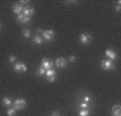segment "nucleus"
Here are the masks:
<instances>
[{
  "instance_id": "nucleus-1",
  "label": "nucleus",
  "mask_w": 121,
  "mask_h": 116,
  "mask_svg": "<svg viewBox=\"0 0 121 116\" xmlns=\"http://www.w3.org/2000/svg\"><path fill=\"white\" fill-rule=\"evenodd\" d=\"M27 105V101L25 100V99H23V98H18V99H16L15 101H14V103H13V107L15 110H23V109H25V107Z\"/></svg>"
},
{
  "instance_id": "nucleus-2",
  "label": "nucleus",
  "mask_w": 121,
  "mask_h": 116,
  "mask_svg": "<svg viewBox=\"0 0 121 116\" xmlns=\"http://www.w3.org/2000/svg\"><path fill=\"white\" fill-rule=\"evenodd\" d=\"M101 68L104 70H114L115 69V65L112 64V60L107 59V60H102L101 61Z\"/></svg>"
},
{
  "instance_id": "nucleus-3",
  "label": "nucleus",
  "mask_w": 121,
  "mask_h": 116,
  "mask_svg": "<svg viewBox=\"0 0 121 116\" xmlns=\"http://www.w3.org/2000/svg\"><path fill=\"white\" fill-rule=\"evenodd\" d=\"M13 68H14V70H15L16 72H18V73L26 72V71L28 70L27 66H26L24 62H15V65H14Z\"/></svg>"
},
{
  "instance_id": "nucleus-4",
  "label": "nucleus",
  "mask_w": 121,
  "mask_h": 116,
  "mask_svg": "<svg viewBox=\"0 0 121 116\" xmlns=\"http://www.w3.org/2000/svg\"><path fill=\"white\" fill-rule=\"evenodd\" d=\"M42 36H43V38L45 39L46 41H52L54 38V36H55V31L52 29H48V30H44V31H42Z\"/></svg>"
},
{
  "instance_id": "nucleus-5",
  "label": "nucleus",
  "mask_w": 121,
  "mask_h": 116,
  "mask_svg": "<svg viewBox=\"0 0 121 116\" xmlns=\"http://www.w3.org/2000/svg\"><path fill=\"white\" fill-rule=\"evenodd\" d=\"M56 73H57V72H56L54 69H50V70L46 71L45 75H46V79H47L48 82H50V83L55 82V81H56Z\"/></svg>"
},
{
  "instance_id": "nucleus-6",
  "label": "nucleus",
  "mask_w": 121,
  "mask_h": 116,
  "mask_svg": "<svg viewBox=\"0 0 121 116\" xmlns=\"http://www.w3.org/2000/svg\"><path fill=\"white\" fill-rule=\"evenodd\" d=\"M92 40V37L89 33H82L79 37V42L82 44H89Z\"/></svg>"
},
{
  "instance_id": "nucleus-7",
  "label": "nucleus",
  "mask_w": 121,
  "mask_h": 116,
  "mask_svg": "<svg viewBox=\"0 0 121 116\" xmlns=\"http://www.w3.org/2000/svg\"><path fill=\"white\" fill-rule=\"evenodd\" d=\"M54 65L58 68H65L66 65H68V60L65 58H57L54 62Z\"/></svg>"
},
{
  "instance_id": "nucleus-8",
  "label": "nucleus",
  "mask_w": 121,
  "mask_h": 116,
  "mask_svg": "<svg viewBox=\"0 0 121 116\" xmlns=\"http://www.w3.org/2000/svg\"><path fill=\"white\" fill-rule=\"evenodd\" d=\"M53 66H54V62H52L50 60L46 59V58H44V59L42 60V62H41V67L45 69L46 71L50 70V69H53Z\"/></svg>"
},
{
  "instance_id": "nucleus-9",
  "label": "nucleus",
  "mask_w": 121,
  "mask_h": 116,
  "mask_svg": "<svg viewBox=\"0 0 121 116\" xmlns=\"http://www.w3.org/2000/svg\"><path fill=\"white\" fill-rule=\"evenodd\" d=\"M33 13H34V9L32 7H30L29 5H27V7L23 8V14L25 16H30V17H32Z\"/></svg>"
},
{
  "instance_id": "nucleus-10",
  "label": "nucleus",
  "mask_w": 121,
  "mask_h": 116,
  "mask_svg": "<svg viewBox=\"0 0 121 116\" xmlns=\"http://www.w3.org/2000/svg\"><path fill=\"white\" fill-rule=\"evenodd\" d=\"M105 56H107L108 58H109V60H116L117 59L116 52H114V51H112V50H106Z\"/></svg>"
},
{
  "instance_id": "nucleus-11",
  "label": "nucleus",
  "mask_w": 121,
  "mask_h": 116,
  "mask_svg": "<svg viewBox=\"0 0 121 116\" xmlns=\"http://www.w3.org/2000/svg\"><path fill=\"white\" fill-rule=\"evenodd\" d=\"M112 116H121V107L119 104L114 105L112 110Z\"/></svg>"
},
{
  "instance_id": "nucleus-12",
  "label": "nucleus",
  "mask_w": 121,
  "mask_h": 116,
  "mask_svg": "<svg viewBox=\"0 0 121 116\" xmlns=\"http://www.w3.org/2000/svg\"><path fill=\"white\" fill-rule=\"evenodd\" d=\"M13 12L15 14H17V15H18V14H22V12H23V7H22L21 5H18V3H17V5H13Z\"/></svg>"
},
{
  "instance_id": "nucleus-13",
  "label": "nucleus",
  "mask_w": 121,
  "mask_h": 116,
  "mask_svg": "<svg viewBox=\"0 0 121 116\" xmlns=\"http://www.w3.org/2000/svg\"><path fill=\"white\" fill-rule=\"evenodd\" d=\"M32 42H33V43H35V44L41 45V44L43 43V39H42L40 36H34L33 39H32Z\"/></svg>"
},
{
  "instance_id": "nucleus-14",
  "label": "nucleus",
  "mask_w": 121,
  "mask_h": 116,
  "mask_svg": "<svg viewBox=\"0 0 121 116\" xmlns=\"http://www.w3.org/2000/svg\"><path fill=\"white\" fill-rule=\"evenodd\" d=\"M90 115V111L89 109H82L79 112H78V116H89Z\"/></svg>"
},
{
  "instance_id": "nucleus-15",
  "label": "nucleus",
  "mask_w": 121,
  "mask_h": 116,
  "mask_svg": "<svg viewBox=\"0 0 121 116\" xmlns=\"http://www.w3.org/2000/svg\"><path fill=\"white\" fill-rule=\"evenodd\" d=\"M2 103H3L4 107H10V105L12 104V101H11V99H10L9 97H4V98L2 99Z\"/></svg>"
},
{
  "instance_id": "nucleus-16",
  "label": "nucleus",
  "mask_w": 121,
  "mask_h": 116,
  "mask_svg": "<svg viewBox=\"0 0 121 116\" xmlns=\"http://www.w3.org/2000/svg\"><path fill=\"white\" fill-rule=\"evenodd\" d=\"M45 73H46V70L44 68H42V67H40V68L38 69V71H37L38 76H43V75H45Z\"/></svg>"
},
{
  "instance_id": "nucleus-17",
  "label": "nucleus",
  "mask_w": 121,
  "mask_h": 116,
  "mask_svg": "<svg viewBox=\"0 0 121 116\" xmlns=\"http://www.w3.org/2000/svg\"><path fill=\"white\" fill-rule=\"evenodd\" d=\"M15 114H16V110L14 109V107H11V109H9L7 111L8 116H15Z\"/></svg>"
},
{
  "instance_id": "nucleus-18",
  "label": "nucleus",
  "mask_w": 121,
  "mask_h": 116,
  "mask_svg": "<svg viewBox=\"0 0 121 116\" xmlns=\"http://www.w3.org/2000/svg\"><path fill=\"white\" fill-rule=\"evenodd\" d=\"M23 36H24V38L28 39V38H30V36H31V32H30L29 29H24L23 30Z\"/></svg>"
},
{
  "instance_id": "nucleus-19",
  "label": "nucleus",
  "mask_w": 121,
  "mask_h": 116,
  "mask_svg": "<svg viewBox=\"0 0 121 116\" xmlns=\"http://www.w3.org/2000/svg\"><path fill=\"white\" fill-rule=\"evenodd\" d=\"M82 100H84V102H86V103H88V104H90L91 103V98H90V96H88V95H85L84 97H82Z\"/></svg>"
},
{
  "instance_id": "nucleus-20",
  "label": "nucleus",
  "mask_w": 121,
  "mask_h": 116,
  "mask_svg": "<svg viewBox=\"0 0 121 116\" xmlns=\"http://www.w3.org/2000/svg\"><path fill=\"white\" fill-rule=\"evenodd\" d=\"M30 21H31V17H30V16L24 15V19H23V22H22V24H28V23H30Z\"/></svg>"
},
{
  "instance_id": "nucleus-21",
  "label": "nucleus",
  "mask_w": 121,
  "mask_h": 116,
  "mask_svg": "<svg viewBox=\"0 0 121 116\" xmlns=\"http://www.w3.org/2000/svg\"><path fill=\"white\" fill-rule=\"evenodd\" d=\"M79 107H82V109H85V110H86V109H89L90 105L88 104V103H86V102H80V103H79Z\"/></svg>"
},
{
  "instance_id": "nucleus-22",
  "label": "nucleus",
  "mask_w": 121,
  "mask_h": 116,
  "mask_svg": "<svg viewBox=\"0 0 121 116\" xmlns=\"http://www.w3.org/2000/svg\"><path fill=\"white\" fill-rule=\"evenodd\" d=\"M15 61H16V57L14 56V55H10V57H9L10 64H15Z\"/></svg>"
},
{
  "instance_id": "nucleus-23",
  "label": "nucleus",
  "mask_w": 121,
  "mask_h": 116,
  "mask_svg": "<svg viewBox=\"0 0 121 116\" xmlns=\"http://www.w3.org/2000/svg\"><path fill=\"white\" fill-rule=\"evenodd\" d=\"M17 21L19 22V23H22V22H23V19H24V14L22 13V14H18V15H17Z\"/></svg>"
},
{
  "instance_id": "nucleus-24",
  "label": "nucleus",
  "mask_w": 121,
  "mask_h": 116,
  "mask_svg": "<svg viewBox=\"0 0 121 116\" xmlns=\"http://www.w3.org/2000/svg\"><path fill=\"white\" fill-rule=\"evenodd\" d=\"M75 59H76V57L74 56V55H71V56L69 57V61L70 62H74L75 61Z\"/></svg>"
},
{
  "instance_id": "nucleus-25",
  "label": "nucleus",
  "mask_w": 121,
  "mask_h": 116,
  "mask_svg": "<svg viewBox=\"0 0 121 116\" xmlns=\"http://www.w3.org/2000/svg\"><path fill=\"white\" fill-rule=\"evenodd\" d=\"M120 9H121V1H118V5L116 7V11L120 12Z\"/></svg>"
},
{
  "instance_id": "nucleus-26",
  "label": "nucleus",
  "mask_w": 121,
  "mask_h": 116,
  "mask_svg": "<svg viewBox=\"0 0 121 116\" xmlns=\"http://www.w3.org/2000/svg\"><path fill=\"white\" fill-rule=\"evenodd\" d=\"M52 116H60V113L59 112H54V113L52 114Z\"/></svg>"
},
{
  "instance_id": "nucleus-27",
  "label": "nucleus",
  "mask_w": 121,
  "mask_h": 116,
  "mask_svg": "<svg viewBox=\"0 0 121 116\" xmlns=\"http://www.w3.org/2000/svg\"><path fill=\"white\" fill-rule=\"evenodd\" d=\"M37 32H39V33H41V32H42V29H41V28H38V29H37Z\"/></svg>"
},
{
  "instance_id": "nucleus-28",
  "label": "nucleus",
  "mask_w": 121,
  "mask_h": 116,
  "mask_svg": "<svg viewBox=\"0 0 121 116\" xmlns=\"http://www.w3.org/2000/svg\"><path fill=\"white\" fill-rule=\"evenodd\" d=\"M0 27H1V24H0Z\"/></svg>"
}]
</instances>
